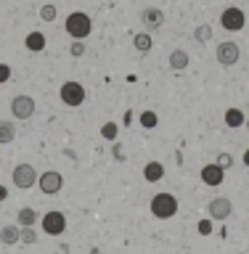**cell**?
Returning <instances> with one entry per match:
<instances>
[{
    "instance_id": "17",
    "label": "cell",
    "mask_w": 249,
    "mask_h": 254,
    "mask_svg": "<svg viewBox=\"0 0 249 254\" xmlns=\"http://www.w3.org/2000/svg\"><path fill=\"white\" fill-rule=\"evenodd\" d=\"M16 138V125L8 119H0V143H11Z\"/></svg>"
},
{
    "instance_id": "25",
    "label": "cell",
    "mask_w": 249,
    "mask_h": 254,
    "mask_svg": "<svg viewBox=\"0 0 249 254\" xmlns=\"http://www.w3.org/2000/svg\"><path fill=\"white\" fill-rule=\"evenodd\" d=\"M19 241L21 244H35L37 241V233L32 228H21V236H19Z\"/></svg>"
},
{
    "instance_id": "19",
    "label": "cell",
    "mask_w": 249,
    "mask_h": 254,
    "mask_svg": "<svg viewBox=\"0 0 249 254\" xmlns=\"http://www.w3.org/2000/svg\"><path fill=\"white\" fill-rule=\"evenodd\" d=\"M226 125H228V127H242V125H247L242 109H228V111H226Z\"/></svg>"
},
{
    "instance_id": "20",
    "label": "cell",
    "mask_w": 249,
    "mask_h": 254,
    "mask_svg": "<svg viewBox=\"0 0 249 254\" xmlns=\"http://www.w3.org/2000/svg\"><path fill=\"white\" fill-rule=\"evenodd\" d=\"M133 43H135V48H138L141 53H149L151 45H154V43H151V35H146V32H138V35L133 37Z\"/></svg>"
},
{
    "instance_id": "9",
    "label": "cell",
    "mask_w": 249,
    "mask_h": 254,
    "mask_svg": "<svg viewBox=\"0 0 249 254\" xmlns=\"http://www.w3.org/2000/svg\"><path fill=\"white\" fill-rule=\"evenodd\" d=\"M239 59H242V51H239V45L234 43V40H226V43L218 45V61L223 64V66H234Z\"/></svg>"
},
{
    "instance_id": "28",
    "label": "cell",
    "mask_w": 249,
    "mask_h": 254,
    "mask_svg": "<svg viewBox=\"0 0 249 254\" xmlns=\"http://www.w3.org/2000/svg\"><path fill=\"white\" fill-rule=\"evenodd\" d=\"M69 53H72V56H83V53H85L83 40H75V43H72V48H69Z\"/></svg>"
},
{
    "instance_id": "33",
    "label": "cell",
    "mask_w": 249,
    "mask_h": 254,
    "mask_svg": "<svg viewBox=\"0 0 249 254\" xmlns=\"http://www.w3.org/2000/svg\"><path fill=\"white\" fill-rule=\"evenodd\" d=\"M90 254H101V252H98V249H90Z\"/></svg>"
},
{
    "instance_id": "29",
    "label": "cell",
    "mask_w": 249,
    "mask_h": 254,
    "mask_svg": "<svg viewBox=\"0 0 249 254\" xmlns=\"http://www.w3.org/2000/svg\"><path fill=\"white\" fill-rule=\"evenodd\" d=\"M8 79H11V66H8V64H0V85L8 82Z\"/></svg>"
},
{
    "instance_id": "22",
    "label": "cell",
    "mask_w": 249,
    "mask_h": 254,
    "mask_svg": "<svg viewBox=\"0 0 249 254\" xmlns=\"http://www.w3.org/2000/svg\"><path fill=\"white\" fill-rule=\"evenodd\" d=\"M56 5L53 3H45V5H40V19L43 21H56Z\"/></svg>"
},
{
    "instance_id": "18",
    "label": "cell",
    "mask_w": 249,
    "mask_h": 254,
    "mask_svg": "<svg viewBox=\"0 0 249 254\" xmlns=\"http://www.w3.org/2000/svg\"><path fill=\"white\" fill-rule=\"evenodd\" d=\"M37 222V212L32 209V206H24V209H19V225L21 228H32Z\"/></svg>"
},
{
    "instance_id": "3",
    "label": "cell",
    "mask_w": 249,
    "mask_h": 254,
    "mask_svg": "<svg viewBox=\"0 0 249 254\" xmlns=\"http://www.w3.org/2000/svg\"><path fill=\"white\" fill-rule=\"evenodd\" d=\"M59 95H61V103H67V106H83L85 103V87L80 85V82H75V79H69V82H64L61 85V90H59Z\"/></svg>"
},
{
    "instance_id": "34",
    "label": "cell",
    "mask_w": 249,
    "mask_h": 254,
    "mask_svg": "<svg viewBox=\"0 0 249 254\" xmlns=\"http://www.w3.org/2000/svg\"><path fill=\"white\" fill-rule=\"evenodd\" d=\"M247 130H249V119H247Z\"/></svg>"
},
{
    "instance_id": "1",
    "label": "cell",
    "mask_w": 249,
    "mask_h": 254,
    "mask_svg": "<svg viewBox=\"0 0 249 254\" xmlns=\"http://www.w3.org/2000/svg\"><path fill=\"white\" fill-rule=\"evenodd\" d=\"M67 35L69 37H75V40H85L87 35L93 32V21H90V16L83 13V11H75V13H69L67 16Z\"/></svg>"
},
{
    "instance_id": "2",
    "label": "cell",
    "mask_w": 249,
    "mask_h": 254,
    "mask_svg": "<svg viewBox=\"0 0 249 254\" xmlns=\"http://www.w3.org/2000/svg\"><path fill=\"white\" fill-rule=\"evenodd\" d=\"M151 214L157 220H170L178 214V198L172 193H157L151 198Z\"/></svg>"
},
{
    "instance_id": "23",
    "label": "cell",
    "mask_w": 249,
    "mask_h": 254,
    "mask_svg": "<svg viewBox=\"0 0 249 254\" xmlns=\"http://www.w3.org/2000/svg\"><path fill=\"white\" fill-rule=\"evenodd\" d=\"M157 122H159V117L154 114V111H143V114H141V125L146 127V130H154Z\"/></svg>"
},
{
    "instance_id": "7",
    "label": "cell",
    "mask_w": 249,
    "mask_h": 254,
    "mask_svg": "<svg viewBox=\"0 0 249 254\" xmlns=\"http://www.w3.org/2000/svg\"><path fill=\"white\" fill-rule=\"evenodd\" d=\"M61 188H64V178H61V172L48 170V172L40 175V190H43L45 196H56Z\"/></svg>"
},
{
    "instance_id": "26",
    "label": "cell",
    "mask_w": 249,
    "mask_h": 254,
    "mask_svg": "<svg viewBox=\"0 0 249 254\" xmlns=\"http://www.w3.org/2000/svg\"><path fill=\"white\" fill-rule=\"evenodd\" d=\"M199 233H202V236H210L212 233V217L210 220H199Z\"/></svg>"
},
{
    "instance_id": "12",
    "label": "cell",
    "mask_w": 249,
    "mask_h": 254,
    "mask_svg": "<svg viewBox=\"0 0 249 254\" xmlns=\"http://www.w3.org/2000/svg\"><path fill=\"white\" fill-rule=\"evenodd\" d=\"M141 21L146 29H159L165 24V13L159 8H146V11H141Z\"/></svg>"
},
{
    "instance_id": "6",
    "label": "cell",
    "mask_w": 249,
    "mask_h": 254,
    "mask_svg": "<svg viewBox=\"0 0 249 254\" xmlns=\"http://www.w3.org/2000/svg\"><path fill=\"white\" fill-rule=\"evenodd\" d=\"M43 230L48 236H61L67 230V217L59 212V209H51L43 214Z\"/></svg>"
},
{
    "instance_id": "30",
    "label": "cell",
    "mask_w": 249,
    "mask_h": 254,
    "mask_svg": "<svg viewBox=\"0 0 249 254\" xmlns=\"http://www.w3.org/2000/svg\"><path fill=\"white\" fill-rule=\"evenodd\" d=\"M5 198H8V188L0 186V201H5Z\"/></svg>"
},
{
    "instance_id": "31",
    "label": "cell",
    "mask_w": 249,
    "mask_h": 254,
    "mask_svg": "<svg viewBox=\"0 0 249 254\" xmlns=\"http://www.w3.org/2000/svg\"><path fill=\"white\" fill-rule=\"evenodd\" d=\"M114 156L117 159H125V154H122V148H119V146H114Z\"/></svg>"
},
{
    "instance_id": "15",
    "label": "cell",
    "mask_w": 249,
    "mask_h": 254,
    "mask_svg": "<svg viewBox=\"0 0 249 254\" xmlns=\"http://www.w3.org/2000/svg\"><path fill=\"white\" fill-rule=\"evenodd\" d=\"M19 236H21L19 225H5L3 230H0V241H3L5 246H13V244H19Z\"/></svg>"
},
{
    "instance_id": "10",
    "label": "cell",
    "mask_w": 249,
    "mask_h": 254,
    "mask_svg": "<svg viewBox=\"0 0 249 254\" xmlns=\"http://www.w3.org/2000/svg\"><path fill=\"white\" fill-rule=\"evenodd\" d=\"M207 212H210L212 220H228L231 212H234V201L231 198H212L210 204H207Z\"/></svg>"
},
{
    "instance_id": "5",
    "label": "cell",
    "mask_w": 249,
    "mask_h": 254,
    "mask_svg": "<svg viewBox=\"0 0 249 254\" xmlns=\"http://www.w3.org/2000/svg\"><path fill=\"white\" fill-rule=\"evenodd\" d=\"M13 186L16 188H21V190H27L32 188L37 183V172H35V167L32 164H19V167H13Z\"/></svg>"
},
{
    "instance_id": "8",
    "label": "cell",
    "mask_w": 249,
    "mask_h": 254,
    "mask_svg": "<svg viewBox=\"0 0 249 254\" xmlns=\"http://www.w3.org/2000/svg\"><path fill=\"white\" fill-rule=\"evenodd\" d=\"M11 114L16 119H29L35 114V98H29V95H16L11 101Z\"/></svg>"
},
{
    "instance_id": "35",
    "label": "cell",
    "mask_w": 249,
    "mask_h": 254,
    "mask_svg": "<svg viewBox=\"0 0 249 254\" xmlns=\"http://www.w3.org/2000/svg\"><path fill=\"white\" fill-rule=\"evenodd\" d=\"M53 254H59V252H53Z\"/></svg>"
},
{
    "instance_id": "4",
    "label": "cell",
    "mask_w": 249,
    "mask_h": 254,
    "mask_svg": "<svg viewBox=\"0 0 249 254\" xmlns=\"http://www.w3.org/2000/svg\"><path fill=\"white\" fill-rule=\"evenodd\" d=\"M220 24H223V29H228V32H239V29H244L247 16H244L242 8L231 5V8H226V11L220 13Z\"/></svg>"
},
{
    "instance_id": "13",
    "label": "cell",
    "mask_w": 249,
    "mask_h": 254,
    "mask_svg": "<svg viewBox=\"0 0 249 254\" xmlns=\"http://www.w3.org/2000/svg\"><path fill=\"white\" fill-rule=\"evenodd\" d=\"M143 178H146V183H159L165 178V164L162 162H149L143 167Z\"/></svg>"
},
{
    "instance_id": "14",
    "label": "cell",
    "mask_w": 249,
    "mask_h": 254,
    "mask_svg": "<svg viewBox=\"0 0 249 254\" xmlns=\"http://www.w3.org/2000/svg\"><path fill=\"white\" fill-rule=\"evenodd\" d=\"M167 61H170V66H172L175 71H183V69H188L191 56H188L186 51H180V48H178V51H172V53H170V59H167Z\"/></svg>"
},
{
    "instance_id": "16",
    "label": "cell",
    "mask_w": 249,
    "mask_h": 254,
    "mask_svg": "<svg viewBox=\"0 0 249 254\" xmlns=\"http://www.w3.org/2000/svg\"><path fill=\"white\" fill-rule=\"evenodd\" d=\"M24 45H27L29 48V51H43V48H45V35H43V32H29V35H27V40H24Z\"/></svg>"
},
{
    "instance_id": "27",
    "label": "cell",
    "mask_w": 249,
    "mask_h": 254,
    "mask_svg": "<svg viewBox=\"0 0 249 254\" xmlns=\"http://www.w3.org/2000/svg\"><path fill=\"white\" fill-rule=\"evenodd\" d=\"M218 164L223 167V170H228V167H234V156H231V154H220L218 156Z\"/></svg>"
},
{
    "instance_id": "24",
    "label": "cell",
    "mask_w": 249,
    "mask_h": 254,
    "mask_svg": "<svg viewBox=\"0 0 249 254\" xmlns=\"http://www.w3.org/2000/svg\"><path fill=\"white\" fill-rule=\"evenodd\" d=\"M117 132H119V127H117L114 122H106V125L101 127V135H103L106 140H117Z\"/></svg>"
},
{
    "instance_id": "11",
    "label": "cell",
    "mask_w": 249,
    "mask_h": 254,
    "mask_svg": "<svg viewBox=\"0 0 249 254\" xmlns=\"http://www.w3.org/2000/svg\"><path fill=\"white\" fill-rule=\"evenodd\" d=\"M223 180H226V170H223V167H220L218 162L202 167V183H204V186L215 188V186H220Z\"/></svg>"
},
{
    "instance_id": "32",
    "label": "cell",
    "mask_w": 249,
    "mask_h": 254,
    "mask_svg": "<svg viewBox=\"0 0 249 254\" xmlns=\"http://www.w3.org/2000/svg\"><path fill=\"white\" fill-rule=\"evenodd\" d=\"M244 164H247V167H249V148H247V151H244Z\"/></svg>"
},
{
    "instance_id": "21",
    "label": "cell",
    "mask_w": 249,
    "mask_h": 254,
    "mask_svg": "<svg viewBox=\"0 0 249 254\" xmlns=\"http://www.w3.org/2000/svg\"><path fill=\"white\" fill-rule=\"evenodd\" d=\"M194 40L196 43H207V40H212V27L210 24H199L194 29Z\"/></svg>"
}]
</instances>
